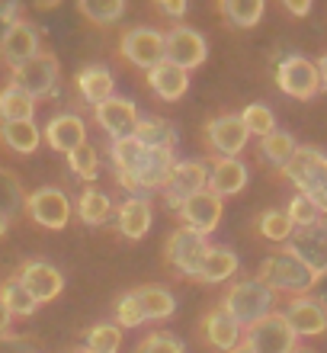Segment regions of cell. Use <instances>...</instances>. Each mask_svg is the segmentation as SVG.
Masks as SVG:
<instances>
[{
    "mask_svg": "<svg viewBox=\"0 0 327 353\" xmlns=\"http://www.w3.org/2000/svg\"><path fill=\"white\" fill-rule=\"evenodd\" d=\"M257 279H263L266 286L279 296V292H286V296L299 299V296H308L311 289L318 286V276L311 273L305 263L295 257V254H289L286 248L276 254H270L266 261L260 263V273H257Z\"/></svg>",
    "mask_w": 327,
    "mask_h": 353,
    "instance_id": "cell-4",
    "label": "cell"
},
{
    "mask_svg": "<svg viewBox=\"0 0 327 353\" xmlns=\"http://www.w3.org/2000/svg\"><path fill=\"white\" fill-rule=\"evenodd\" d=\"M26 212H29V219L36 225H42V228L61 232V228H67V222H71L74 205H71L65 190H58V186H42V190L26 196Z\"/></svg>",
    "mask_w": 327,
    "mask_h": 353,
    "instance_id": "cell-6",
    "label": "cell"
},
{
    "mask_svg": "<svg viewBox=\"0 0 327 353\" xmlns=\"http://www.w3.org/2000/svg\"><path fill=\"white\" fill-rule=\"evenodd\" d=\"M282 174L295 183V190L305 199L315 203V209L321 215H327V154L324 151L311 148V145H299L295 158L289 161V168Z\"/></svg>",
    "mask_w": 327,
    "mask_h": 353,
    "instance_id": "cell-3",
    "label": "cell"
},
{
    "mask_svg": "<svg viewBox=\"0 0 327 353\" xmlns=\"http://www.w3.org/2000/svg\"><path fill=\"white\" fill-rule=\"evenodd\" d=\"M257 228H260V234L266 238V241H273V244H289V238L295 234L289 215L282 212V209H266V212L260 215Z\"/></svg>",
    "mask_w": 327,
    "mask_h": 353,
    "instance_id": "cell-37",
    "label": "cell"
},
{
    "mask_svg": "<svg viewBox=\"0 0 327 353\" xmlns=\"http://www.w3.org/2000/svg\"><path fill=\"white\" fill-rule=\"evenodd\" d=\"M241 122H244V129L251 132V135H260V139H266L270 132H276V116H273V110L270 106H263V103H251V106H244Z\"/></svg>",
    "mask_w": 327,
    "mask_h": 353,
    "instance_id": "cell-39",
    "label": "cell"
},
{
    "mask_svg": "<svg viewBox=\"0 0 327 353\" xmlns=\"http://www.w3.org/2000/svg\"><path fill=\"white\" fill-rule=\"evenodd\" d=\"M151 222H154V209H151V203L145 196H129V199L119 205V212H116L119 234L129 238V241H141V238L151 232Z\"/></svg>",
    "mask_w": 327,
    "mask_h": 353,
    "instance_id": "cell-22",
    "label": "cell"
},
{
    "mask_svg": "<svg viewBox=\"0 0 327 353\" xmlns=\"http://www.w3.org/2000/svg\"><path fill=\"white\" fill-rule=\"evenodd\" d=\"M58 77H61L58 58L52 52H39L32 61H26V65H19L13 71V84L19 90H26L32 100H42V97H52L58 90Z\"/></svg>",
    "mask_w": 327,
    "mask_h": 353,
    "instance_id": "cell-7",
    "label": "cell"
},
{
    "mask_svg": "<svg viewBox=\"0 0 327 353\" xmlns=\"http://www.w3.org/2000/svg\"><path fill=\"white\" fill-rule=\"evenodd\" d=\"M26 209V190H23V180L10 168H0V215L13 222L19 219Z\"/></svg>",
    "mask_w": 327,
    "mask_h": 353,
    "instance_id": "cell-30",
    "label": "cell"
},
{
    "mask_svg": "<svg viewBox=\"0 0 327 353\" xmlns=\"http://www.w3.org/2000/svg\"><path fill=\"white\" fill-rule=\"evenodd\" d=\"M282 318L289 321L295 337H321L327 331V312L318 299L299 296L289 299V305L282 308Z\"/></svg>",
    "mask_w": 327,
    "mask_h": 353,
    "instance_id": "cell-20",
    "label": "cell"
},
{
    "mask_svg": "<svg viewBox=\"0 0 327 353\" xmlns=\"http://www.w3.org/2000/svg\"><path fill=\"white\" fill-rule=\"evenodd\" d=\"M0 302L10 308V315H23V318L36 315V308H39V302L29 296L26 286H23L17 276H10L7 283L0 286Z\"/></svg>",
    "mask_w": 327,
    "mask_h": 353,
    "instance_id": "cell-35",
    "label": "cell"
},
{
    "mask_svg": "<svg viewBox=\"0 0 327 353\" xmlns=\"http://www.w3.org/2000/svg\"><path fill=\"white\" fill-rule=\"evenodd\" d=\"M135 353H187V347L180 344L173 334L164 331V334H148L138 347H135Z\"/></svg>",
    "mask_w": 327,
    "mask_h": 353,
    "instance_id": "cell-43",
    "label": "cell"
},
{
    "mask_svg": "<svg viewBox=\"0 0 327 353\" xmlns=\"http://www.w3.org/2000/svg\"><path fill=\"white\" fill-rule=\"evenodd\" d=\"M212 248L209 244L206 234L193 232V228H177V232L167 238V244H164V257H167L170 270L173 273H183V276H193L196 279L199 267H202V261H206V251Z\"/></svg>",
    "mask_w": 327,
    "mask_h": 353,
    "instance_id": "cell-5",
    "label": "cell"
},
{
    "mask_svg": "<svg viewBox=\"0 0 327 353\" xmlns=\"http://www.w3.org/2000/svg\"><path fill=\"white\" fill-rule=\"evenodd\" d=\"M244 186H247V164L241 158L209 161V193L224 199V196H238Z\"/></svg>",
    "mask_w": 327,
    "mask_h": 353,
    "instance_id": "cell-21",
    "label": "cell"
},
{
    "mask_svg": "<svg viewBox=\"0 0 327 353\" xmlns=\"http://www.w3.org/2000/svg\"><path fill=\"white\" fill-rule=\"evenodd\" d=\"M112 215V199L103 193V190H96V186H87L81 199H77V219L84 225H103L106 219Z\"/></svg>",
    "mask_w": 327,
    "mask_h": 353,
    "instance_id": "cell-34",
    "label": "cell"
},
{
    "mask_svg": "<svg viewBox=\"0 0 327 353\" xmlns=\"http://www.w3.org/2000/svg\"><path fill=\"white\" fill-rule=\"evenodd\" d=\"M295 151H299V141L292 139L289 132H282V129H276V132H270L266 139H260L263 161L273 164V168H279V170L289 168V161L295 158Z\"/></svg>",
    "mask_w": 327,
    "mask_h": 353,
    "instance_id": "cell-33",
    "label": "cell"
},
{
    "mask_svg": "<svg viewBox=\"0 0 327 353\" xmlns=\"http://www.w3.org/2000/svg\"><path fill=\"white\" fill-rule=\"evenodd\" d=\"M276 87H279L286 97H295V100H311V97L321 90L318 65H315V61H308L305 55L282 58L279 68H276Z\"/></svg>",
    "mask_w": 327,
    "mask_h": 353,
    "instance_id": "cell-11",
    "label": "cell"
},
{
    "mask_svg": "<svg viewBox=\"0 0 327 353\" xmlns=\"http://www.w3.org/2000/svg\"><path fill=\"white\" fill-rule=\"evenodd\" d=\"M77 10H81L94 26H109V23H119L122 19L125 3H122V0H81Z\"/></svg>",
    "mask_w": 327,
    "mask_h": 353,
    "instance_id": "cell-36",
    "label": "cell"
},
{
    "mask_svg": "<svg viewBox=\"0 0 327 353\" xmlns=\"http://www.w3.org/2000/svg\"><path fill=\"white\" fill-rule=\"evenodd\" d=\"M202 331H206L209 347H215V350H222V353L234 350V347L244 341V327L238 325L231 315H228V308H224L222 302H218V305H212V312L206 315Z\"/></svg>",
    "mask_w": 327,
    "mask_h": 353,
    "instance_id": "cell-23",
    "label": "cell"
},
{
    "mask_svg": "<svg viewBox=\"0 0 327 353\" xmlns=\"http://www.w3.org/2000/svg\"><path fill=\"white\" fill-rule=\"evenodd\" d=\"M10 321H13V315H10V308L0 302V337L10 334Z\"/></svg>",
    "mask_w": 327,
    "mask_h": 353,
    "instance_id": "cell-48",
    "label": "cell"
},
{
    "mask_svg": "<svg viewBox=\"0 0 327 353\" xmlns=\"http://www.w3.org/2000/svg\"><path fill=\"white\" fill-rule=\"evenodd\" d=\"M148 87L158 93L160 100L173 103L189 90V74L183 71V68L170 65V61H160L158 68H151L148 71Z\"/></svg>",
    "mask_w": 327,
    "mask_h": 353,
    "instance_id": "cell-25",
    "label": "cell"
},
{
    "mask_svg": "<svg viewBox=\"0 0 327 353\" xmlns=\"http://www.w3.org/2000/svg\"><path fill=\"white\" fill-rule=\"evenodd\" d=\"M286 251L295 254L315 276H327V222H315L308 228H295Z\"/></svg>",
    "mask_w": 327,
    "mask_h": 353,
    "instance_id": "cell-13",
    "label": "cell"
},
{
    "mask_svg": "<svg viewBox=\"0 0 327 353\" xmlns=\"http://www.w3.org/2000/svg\"><path fill=\"white\" fill-rule=\"evenodd\" d=\"M206 141H209V148L215 151L218 158H238V154L247 148L251 132L244 129L241 116L224 112V116H215V119L206 122Z\"/></svg>",
    "mask_w": 327,
    "mask_h": 353,
    "instance_id": "cell-14",
    "label": "cell"
},
{
    "mask_svg": "<svg viewBox=\"0 0 327 353\" xmlns=\"http://www.w3.org/2000/svg\"><path fill=\"white\" fill-rule=\"evenodd\" d=\"M209 190V164L206 161H177L170 170L167 183H164V203L177 212L180 203H187L189 196Z\"/></svg>",
    "mask_w": 327,
    "mask_h": 353,
    "instance_id": "cell-10",
    "label": "cell"
},
{
    "mask_svg": "<svg viewBox=\"0 0 327 353\" xmlns=\"http://www.w3.org/2000/svg\"><path fill=\"white\" fill-rule=\"evenodd\" d=\"M241 261H238V254L231 248H224V244H212L206 251V261L199 267L196 279L199 283H224V279H231L238 273Z\"/></svg>",
    "mask_w": 327,
    "mask_h": 353,
    "instance_id": "cell-27",
    "label": "cell"
},
{
    "mask_svg": "<svg viewBox=\"0 0 327 353\" xmlns=\"http://www.w3.org/2000/svg\"><path fill=\"white\" fill-rule=\"evenodd\" d=\"M0 141L17 154H32L42 145V129L36 122H3L0 125Z\"/></svg>",
    "mask_w": 327,
    "mask_h": 353,
    "instance_id": "cell-29",
    "label": "cell"
},
{
    "mask_svg": "<svg viewBox=\"0 0 327 353\" xmlns=\"http://www.w3.org/2000/svg\"><path fill=\"white\" fill-rule=\"evenodd\" d=\"M228 353H251V347H247V344H244V341H241V344L234 347V350H228Z\"/></svg>",
    "mask_w": 327,
    "mask_h": 353,
    "instance_id": "cell-51",
    "label": "cell"
},
{
    "mask_svg": "<svg viewBox=\"0 0 327 353\" xmlns=\"http://www.w3.org/2000/svg\"><path fill=\"white\" fill-rule=\"evenodd\" d=\"M17 279L26 286V292L36 299L39 305L42 302H52V299L61 296V289H65V276H61V270L52 267L45 261H29L19 267Z\"/></svg>",
    "mask_w": 327,
    "mask_h": 353,
    "instance_id": "cell-17",
    "label": "cell"
},
{
    "mask_svg": "<svg viewBox=\"0 0 327 353\" xmlns=\"http://www.w3.org/2000/svg\"><path fill=\"white\" fill-rule=\"evenodd\" d=\"M112 312H116V327H141L148 321L135 292H125V296L116 299V308H112Z\"/></svg>",
    "mask_w": 327,
    "mask_h": 353,
    "instance_id": "cell-41",
    "label": "cell"
},
{
    "mask_svg": "<svg viewBox=\"0 0 327 353\" xmlns=\"http://www.w3.org/2000/svg\"><path fill=\"white\" fill-rule=\"evenodd\" d=\"M109 161L116 170L119 186H125L129 193H154L164 190L170 170L177 164L173 151H151L138 145L135 139H122L109 145Z\"/></svg>",
    "mask_w": 327,
    "mask_h": 353,
    "instance_id": "cell-1",
    "label": "cell"
},
{
    "mask_svg": "<svg viewBox=\"0 0 327 353\" xmlns=\"http://www.w3.org/2000/svg\"><path fill=\"white\" fill-rule=\"evenodd\" d=\"M32 116H36V100L10 81L0 90V122H32Z\"/></svg>",
    "mask_w": 327,
    "mask_h": 353,
    "instance_id": "cell-28",
    "label": "cell"
},
{
    "mask_svg": "<svg viewBox=\"0 0 327 353\" xmlns=\"http://www.w3.org/2000/svg\"><path fill=\"white\" fill-rule=\"evenodd\" d=\"M282 7L289 10L292 17H308V13H311V0H282Z\"/></svg>",
    "mask_w": 327,
    "mask_h": 353,
    "instance_id": "cell-47",
    "label": "cell"
},
{
    "mask_svg": "<svg viewBox=\"0 0 327 353\" xmlns=\"http://www.w3.org/2000/svg\"><path fill=\"white\" fill-rule=\"evenodd\" d=\"M119 52L129 65L141 68V71H151L164 61V32L151 26H135L129 32H122L119 39Z\"/></svg>",
    "mask_w": 327,
    "mask_h": 353,
    "instance_id": "cell-12",
    "label": "cell"
},
{
    "mask_svg": "<svg viewBox=\"0 0 327 353\" xmlns=\"http://www.w3.org/2000/svg\"><path fill=\"white\" fill-rule=\"evenodd\" d=\"M122 347V327L112 321H100L87 331V350L90 353H119Z\"/></svg>",
    "mask_w": 327,
    "mask_h": 353,
    "instance_id": "cell-38",
    "label": "cell"
},
{
    "mask_svg": "<svg viewBox=\"0 0 327 353\" xmlns=\"http://www.w3.org/2000/svg\"><path fill=\"white\" fill-rule=\"evenodd\" d=\"M77 353H90V350H87V347H84V350H77Z\"/></svg>",
    "mask_w": 327,
    "mask_h": 353,
    "instance_id": "cell-54",
    "label": "cell"
},
{
    "mask_svg": "<svg viewBox=\"0 0 327 353\" xmlns=\"http://www.w3.org/2000/svg\"><path fill=\"white\" fill-rule=\"evenodd\" d=\"M318 302L324 305V312H327V276L318 279Z\"/></svg>",
    "mask_w": 327,
    "mask_h": 353,
    "instance_id": "cell-50",
    "label": "cell"
},
{
    "mask_svg": "<svg viewBox=\"0 0 327 353\" xmlns=\"http://www.w3.org/2000/svg\"><path fill=\"white\" fill-rule=\"evenodd\" d=\"M131 139L145 145L151 151H173L177 148V132L167 119L160 116H138V125H135V135Z\"/></svg>",
    "mask_w": 327,
    "mask_h": 353,
    "instance_id": "cell-26",
    "label": "cell"
},
{
    "mask_svg": "<svg viewBox=\"0 0 327 353\" xmlns=\"http://www.w3.org/2000/svg\"><path fill=\"white\" fill-rule=\"evenodd\" d=\"M67 168H71V174L81 176V180H96V174H100V154L87 141V145H81L77 151L67 154Z\"/></svg>",
    "mask_w": 327,
    "mask_h": 353,
    "instance_id": "cell-40",
    "label": "cell"
},
{
    "mask_svg": "<svg viewBox=\"0 0 327 353\" xmlns=\"http://www.w3.org/2000/svg\"><path fill=\"white\" fill-rule=\"evenodd\" d=\"M74 84H77L81 100L90 103V106H100V103H106L109 97H116V81H112V71L106 65L81 68L74 77Z\"/></svg>",
    "mask_w": 327,
    "mask_h": 353,
    "instance_id": "cell-24",
    "label": "cell"
},
{
    "mask_svg": "<svg viewBox=\"0 0 327 353\" xmlns=\"http://www.w3.org/2000/svg\"><path fill=\"white\" fill-rule=\"evenodd\" d=\"M177 212H180V219L187 222V228H193V232H199V234H206L209 238V234L218 228V222H222L224 205L215 193L202 190V193L189 196L187 203H180Z\"/></svg>",
    "mask_w": 327,
    "mask_h": 353,
    "instance_id": "cell-19",
    "label": "cell"
},
{
    "mask_svg": "<svg viewBox=\"0 0 327 353\" xmlns=\"http://www.w3.org/2000/svg\"><path fill=\"white\" fill-rule=\"evenodd\" d=\"M42 52V42H39V29L29 23V19L19 17L13 26H10V32L3 36V42H0V61L10 68V71H17L19 65H26V61H32V58Z\"/></svg>",
    "mask_w": 327,
    "mask_h": 353,
    "instance_id": "cell-16",
    "label": "cell"
},
{
    "mask_svg": "<svg viewBox=\"0 0 327 353\" xmlns=\"http://www.w3.org/2000/svg\"><path fill=\"white\" fill-rule=\"evenodd\" d=\"M154 10H158V13H164V17L180 19L189 7H187V0H158V3H154Z\"/></svg>",
    "mask_w": 327,
    "mask_h": 353,
    "instance_id": "cell-45",
    "label": "cell"
},
{
    "mask_svg": "<svg viewBox=\"0 0 327 353\" xmlns=\"http://www.w3.org/2000/svg\"><path fill=\"white\" fill-rule=\"evenodd\" d=\"M292 353H311V350H305V347H295V350H292Z\"/></svg>",
    "mask_w": 327,
    "mask_h": 353,
    "instance_id": "cell-53",
    "label": "cell"
},
{
    "mask_svg": "<svg viewBox=\"0 0 327 353\" xmlns=\"http://www.w3.org/2000/svg\"><path fill=\"white\" fill-rule=\"evenodd\" d=\"M19 19V3H13V0H0V42H3V36L10 32V26Z\"/></svg>",
    "mask_w": 327,
    "mask_h": 353,
    "instance_id": "cell-44",
    "label": "cell"
},
{
    "mask_svg": "<svg viewBox=\"0 0 327 353\" xmlns=\"http://www.w3.org/2000/svg\"><path fill=\"white\" fill-rule=\"evenodd\" d=\"M209 55V42L202 32H196L193 26H173L170 32H164V61L183 68V71H193L206 61Z\"/></svg>",
    "mask_w": 327,
    "mask_h": 353,
    "instance_id": "cell-9",
    "label": "cell"
},
{
    "mask_svg": "<svg viewBox=\"0 0 327 353\" xmlns=\"http://www.w3.org/2000/svg\"><path fill=\"white\" fill-rule=\"evenodd\" d=\"M318 77H321V90H327V55H321L318 61Z\"/></svg>",
    "mask_w": 327,
    "mask_h": 353,
    "instance_id": "cell-49",
    "label": "cell"
},
{
    "mask_svg": "<svg viewBox=\"0 0 327 353\" xmlns=\"http://www.w3.org/2000/svg\"><path fill=\"white\" fill-rule=\"evenodd\" d=\"M295 341L299 337L289 327V321L282 318V312H273L270 318H263L244 331V344L251 347V353H292Z\"/></svg>",
    "mask_w": 327,
    "mask_h": 353,
    "instance_id": "cell-8",
    "label": "cell"
},
{
    "mask_svg": "<svg viewBox=\"0 0 327 353\" xmlns=\"http://www.w3.org/2000/svg\"><path fill=\"white\" fill-rule=\"evenodd\" d=\"M263 0H218V13L228 26L234 29H251L263 17Z\"/></svg>",
    "mask_w": 327,
    "mask_h": 353,
    "instance_id": "cell-32",
    "label": "cell"
},
{
    "mask_svg": "<svg viewBox=\"0 0 327 353\" xmlns=\"http://www.w3.org/2000/svg\"><path fill=\"white\" fill-rule=\"evenodd\" d=\"M286 215H289L292 228H308V225L321 222V212L315 209V203H311V199H305L302 193H295L289 199V205H286Z\"/></svg>",
    "mask_w": 327,
    "mask_h": 353,
    "instance_id": "cell-42",
    "label": "cell"
},
{
    "mask_svg": "<svg viewBox=\"0 0 327 353\" xmlns=\"http://www.w3.org/2000/svg\"><path fill=\"white\" fill-rule=\"evenodd\" d=\"M94 119L96 125L109 135V141H122L135 135V125H138V106L129 100V97H109L106 103L94 106Z\"/></svg>",
    "mask_w": 327,
    "mask_h": 353,
    "instance_id": "cell-15",
    "label": "cell"
},
{
    "mask_svg": "<svg viewBox=\"0 0 327 353\" xmlns=\"http://www.w3.org/2000/svg\"><path fill=\"white\" fill-rule=\"evenodd\" d=\"M42 141H45L52 151H61V154H71L81 145H87V125L77 112H58L45 122V132H42Z\"/></svg>",
    "mask_w": 327,
    "mask_h": 353,
    "instance_id": "cell-18",
    "label": "cell"
},
{
    "mask_svg": "<svg viewBox=\"0 0 327 353\" xmlns=\"http://www.w3.org/2000/svg\"><path fill=\"white\" fill-rule=\"evenodd\" d=\"M222 305L228 308V315L247 331V327H253L257 321H263V318H270L273 312H276V292H273L263 279L251 276V279L234 283V286L224 292Z\"/></svg>",
    "mask_w": 327,
    "mask_h": 353,
    "instance_id": "cell-2",
    "label": "cell"
},
{
    "mask_svg": "<svg viewBox=\"0 0 327 353\" xmlns=\"http://www.w3.org/2000/svg\"><path fill=\"white\" fill-rule=\"evenodd\" d=\"M0 353H36V350H32L23 337L7 334V337H0Z\"/></svg>",
    "mask_w": 327,
    "mask_h": 353,
    "instance_id": "cell-46",
    "label": "cell"
},
{
    "mask_svg": "<svg viewBox=\"0 0 327 353\" xmlns=\"http://www.w3.org/2000/svg\"><path fill=\"white\" fill-rule=\"evenodd\" d=\"M7 225H10V222H7V219H3V215H0V238L7 234Z\"/></svg>",
    "mask_w": 327,
    "mask_h": 353,
    "instance_id": "cell-52",
    "label": "cell"
},
{
    "mask_svg": "<svg viewBox=\"0 0 327 353\" xmlns=\"http://www.w3.org/2000/svg\"><path fill=\"white\" fill-rule=\"evenodd\" d=\"M135 296H138L148 321H167L177 312V299L164 286H141V289H135Z\"/></svg>",
    "mask_w": 327,
    "mask_h": 353,
    "instance_id": "cell-31",
    "label": "cell"
}]
</instances>
